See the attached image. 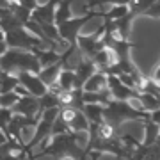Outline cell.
Listing matches in <instances>:
<instances>
[{"label":"cell","mask_w":160,"mask_h":160,"mask_svg":"<svg viewBox=\"0 0 160 160\" xmlns=\"http://www.w3.org/2000/svg\"><path fill=\"white\" fill-rule=\"evenodd\" d=\"M32 53L38 57L41 68H43V66H50V64L61 61V53H59L57 50H53V48H48V50H46V48H34Z\"/></svg>","instance_id":"7c38bea8"},{"label":"cell","mask_w":160,"mask_h":160,"mask_svg":"<svg viewBox=\"0 0 160 160\" xmlns=\"http://www.w3.org/2000/svg\"><path fill=\"white\" fill-rule=\"evenodd\" d=\"M80 133L82 132H64V133H52L50 137V144L43 148V151L38 155H32V160L43 158V157H53L57 160L59 157H64V155H69L73 157L75 160H87L89 153L84 151L82 146H78Z\"/></svg>","instance_id":"6da1fadb"},{"label":"cell","mask_w":160,"mask_h":160,"mask_svg":"<svg viewBox=\"0 0 160 160\" xmlns=\"http://www.w3.org/2000/svg\"><path fill=\"white\" fill-rule=\"evenodd\" d=\"M0 71H2V69H0Z\"/></svg>","instance_id":"d590c367"},{"label":"cell","mask_w":160,"mask_h":160,"mask_svg":"<svg viewBox=\"0 0 160 160\" xmlns=\"http://www.w3.org/2000/svg\"><path fill=\"white\" fill-rule=\"evenodd\" d=\"M7 50V45H6V39H4V32L0 30V57H2V53Z\"/></svg>","instance_id":"1f68e13d"},{"label":"cell","mask_w":160,"mask_h":160,"mask_svg":"<svg viewBox=\"0 0 160 160\" xmlns=\"http://www.w3.org/2000/svg\"><path fill=\"white\" fill-rule=\"evenodd\" d=\"M4 39H6L7 48H22V50L32 52L34 48H46V43L30 34L23 25L12 27V29L4 32Z\"/></svg>","instance_id":"277c9868"},{"label":"cell","mask_w":160,"mask_h":160,"mask_svg":"<svg viewBox=\"0 0 160 160\" xmlns=\"http://www.w3.org/2000/svg\"><path fill=\"white\" fill-rule=\"evenodd\" d=\"M73 80H75L73 68H61L55 82H57V86L62 91H68V89H73Z\"/></svg>","instance_id":"d6986e66"},{"label":"cell","mask_w":160,"mask_h":160,"mask_svg":"<svg viewBox=\"0 0 160 160\" xmlns=\"http://www.w3.org/2000/svg\"><path fill=\"white\" fill-rule=\"evenodd\" d=\"M102 155L103 153H100V151H96V149H92V151H89V157H87V158L89 160H100L102 158Z\"/></svg>","instance_id":"d6a6232c"},{"label":"cell","mask_w":160,"mask_h":160,"mask_svg":"<svg viewBox=\"0 0 160 160\" xmlns=\"http://www.w3.org/2000/svg\"><path fill=\"white\" fill-rule=\"evenodd\" d=\"M144 16H151L155 20H160V0H157L155 4H151L148 7V11L144 12Z\"/></svg>","instance_id":"83f0119b"},{"label":"cell","mask_w":160,"mask_h":160,"mask_svg":"<svg viewBox=\"0 0 160 160\" xmlns=\"http://www.w3.org/2000/svg\"><path fill=\"white\" fill-rule=\"evenodd\" d=\"M16 77H18V84L27 92H30L32 96L39 98L41 94L46 92V86L39 80L38 73H32V71H18Z\"/></svg>","instance_id":"52a82bcc"},{"label":"cell","mask_w":160,"mask_h":160,"mask_svg":"<svg viewBox=\"0 0 160 160\" xmlns=\"http://www.w3.org/2000/svg\"><path fill=\"white\" fill-rule=\"evenodd\" d=\"M57 160H75L73 157H69V155H64V157H59Z\"/></svg>","instance_id":"e575fe53"},{"label":"cell","mask_w":160,"mask_h":160,"mask_svg":"<svg viewBox=\"0 0 160 160\" xmlns=\"http://www.w3.org/2000/svg\"><path fill=\"white\" fill-rule=\"evenodd\" d=\"M119 141L123 142V146H125L130 153H133V151L141 146V142H139L133 135H130V133H123V135H119Z\"/></svg>","instance_id":"4316f807"},{"label":"cell","mask_w":160,"mask_h":160,"mask_svg":"<svg viewBox=\"0 0 160 160\" xmlns=\"http://www.w3.org/2000/svg\"><path fill=\"white\" fill-rule=\"evenodd\" d=\"M71 68H73V73H75L73 87H80V89H82V86H84V82H86V80L89 78V77H91V75L98 69V68H96V64L92 62L91 59L82 57V55H80L78 62L73 64Z\"/></svg>","instance_id":"ba28073f"},{"label":"cell","mask_w":160,"mask_h":160,"mask_svg":"<svg viewBox=\"0 0 160 160\" xmlns=\"http://www.w3.org/2000/svg\"><path fill=\"white\" fill-rule=\"evenodd\" d=\"M110 92L109 89L105 87L102 91H94V92H87V91H82V100L84 103H100V105H107V102L110 100Z\"/></svg>","instance_id":"e0dca14e"},{"label":"cell","mask_w":160,"mask_h":160,"mask_svg":"<svg viewBox=\"0 0 160 160\" xmlns=\"http://www.w3.org/2000/svg\"><path fill=\"white\" fill-rule=\"evenodd\" d=\"M11 109L14 114H22V116H27V118H34V116H38V112H41L38 96H32L29 92L18 98V102L12 105Z\"/></svg>","instance_id":"9c48e42d"},{"label":"cell","mask_w":160,"mask_h":160,"mask_svg":"<svg viewBox=\"0 0 160 160\" xmlns=\"http://www.w3.org/2000/svg\"><path fill=\"white\" fill-rule=\"evenodd\" d=\"M12 109H7V107H0V130L6 133L7 137H9V133H7V123L11 121L12 118Z\"/></svg>","instance_id":"484cf974"},{"label":"cell","mask_w":160,"mask_h":160,"mask_svg":"<svg viewBox=\"0 0 160 160\" xmlns=\"http://www.w3.org/2000/svg\"><path fill=\"white\" fill-rule=\"evenodd\" d=\"M66 126H68L69 132H87V128H89V121L86 119V116L82 114V110H77L75 116L71 118V121L66 123Z\"/></svg>","instance_id":"44dd1931"},{"label":"cell","mask_w":160,"mask_h":160,"mask_svg":"<svg viewBox=\"0 0 160 160\" xmlns=\"http://www.w3.org/2000/svg\"><path fill=\"white\" fill-rule=\"evenodd\" d=\"M157 0H130L126 6H128V12H130L133 18L137 16H144V12L148 11V7L151 4H155Z\"/></svg>","instance_id":"ffe728a7"},{"label":"cell","mask_w":160,"mask_h":160,"mask_svg":"<svg viewBox=\"0 0 160 160\" xmlns=\"http://www.w3.org/2000/svg\"><path fill=\"white\" fill-rule=\"evenodd\" d=\"M18 4H22L23 7H27V9H34L36 6H38V0H18Z\"/></svg>","instance_id":"f546056e"},{"label":"cell","mask_w":160,"mask_h":160,"mask_svg":"<svg viewBox=\"0 0 160 160\" xmlns=\"http://www.w3.org/2000/svg\"><path fill=\"white\" fill-rule=\"evenodd\" d=\"M128 12V6H112L109 11H100V16L103 20H118Z\"/></svg>","instance_id":"603a6c76"},{"label":"cell","mask_w":160,"mask_h":160,"mask_svg":"<svg viewBox=\"0 0 160 160\" xmlns=\"http://www.w3.org/2000/svg\"><path fill=\"white\" fill-rule=\"evenodd\" d=\"M0 160H22L16 153H2L0 155Z\"/></svg>","instance_id":"4dcf8cb0"},{"label":"cell","mask_w":160,"mask_h":160,"mask_svg":"<svg viewBox=\"0 0 160 160\" xmlns=\"http://www.w3.org/2000/svg\"><path fill=\"white\" fill-rule=\"evenodd\" d=\"M38 100H39V110L41 112L46 110V109H52V107H59V98L55 96V94L48 92V91H46L45 94H41Z\"/></svg>","instance_id":"cb8c5ba5"},{"label":"cell","mask_w":160,"mask_h":160,"mask_svg":"<svg viewBox=\"0 0 160 160\" xmlns=\"http://www.w3.org/2000/svg\"><path fill=\"white\" fill-rule=\"evenodd\" d=\"M103 105L100 103H84V107H82V114L86 116V119L89 123H100L103 121Z\"/></svg>","instance_id":"9a60e30c"},{"label":"cell","mask_w":160,"mask_h":160,"mask_svg":"<svg viewBox=\"0 0 160 160\" xmlns=\"http://www.w3.org/2000/svg\"><path fill=\"white\" fill-rule=\"evenodd\" d=\"M18 98H20V94H18L14 89H12V91L0 92V107H7V109H11L12 105L18 102Z\"/></svg>","instance_id":"d4e9b609"},{"label":"cell","mask_w":160,"mask_h":160,"mask_svg":"<svg viewBox=\"0 0 160 160\" xmlns=\"http://www.w3.org/2000/svg\"><path fill=\"white\" fill-rule=\"evenodd\" d=\"M103 121H107L114 130H118L125 121H144L149 119V112L142 110L139 107H133L130 102H123V100H112L110 98L107 105H103Z\"/></svg>","instance_id":"7a4b0ae2"},{"label":"cell","mask_w":160,"mask_h":160,"mask_svg":"<svg viewBox=\"0 0 160 160\" xmlns=\"http://www.w3.org/2000/svg\"><path fill=\"white\" fill-rule=\"evenodd\" d=\"M107 89H109L112 100H123V102L135 100V96L139 94L133 87L125 86V84L118 78V75H112V73H107Z\"/></svg>","instance_id":"8992f818"},{"label":"cell","mask_w":160,"mask_h":160,"mask_svg":"<svg viewBox=\"0 0 160 160\" xmlns=\"http://www.w3.org/2000/svg\"><path fill=\"white\" fill-rule=\"evenodd\" d=\"M55 6H57V0H48L46 4H38L32 9L30 16L32 20H36L38 23H53V12H55Z\"/></svg>","instance_id":"30bf717a"},{"label":"cell","mask_w":160,"mask_h":160,"mask_svg":"<svg viewBox=\"0 0 160 160\" xmlns=\"http://www.w3.org/2000/svg\"><path fill=\"white\" fill-rule=\"evenodd\" d=\"M75 0H57V6H55V12H53V23L66 22L68 18H71V4Z\"/></svg>","instance_id":"5bb4252c"},{"label":"cell","mask_w":160,"mask_h":160,"mask_svg":"<svg viewBox=\"0 0 160 160\" xmlns=\"http://www.w3.org/2000/svg\"><path fill=\"white\" fill-rule=\"evenodd\" d=\"M135 102L139 103V107L142 110H155V109H160V98L158 96H153L149 92H139L135 96Z\"/></svg>","instance_id":"2e32d148"},{"label":"cell","mask_w":160,"mask_h":160,"mask_svg":"<svg viewBox=\"0 0 160 160\" xmlns=\"http://www.w3.org/2000/svg\"><path fill=\"white\" fill-rule=\"evenodd\" d=\"M158 135H160V125L153 123L149 119H144V141H142V146H149L158 141Z\"/></svg>","instance_id":"ac0fdd59"},{"label":"cell","mask_w":160,"mask_h":160,"mask_svg":"<svg viewBox=\"0 0 160 160\" xmlns=\"http://www.w3.org/2000/svg\"><path fill=\"white\" fill-rule=\"evenodd\" d=\"M0 69L9 73H18V71L38 73L41 69V64L32 52L22 48H7L0 57Z\"/></svg>","instance_id":"3957f363"},{"label":"cell","mask_w":160,"mask_h":160,"mask_svg":"<svg viewBox=\"0 0 160 160\" xmlns=\"http://www.w3.org/2000/svg\"><path fill=\"white\" fill-rule=\"evenodd\" d=\"M61 68H62L61 61L50 64V66H43V68L38 71V77H39V80L45 84V86H48V84H52V82H55V78H57Z\"/></svg>","instance_id":"4fadbf2b"},{"label":"cell","mask_w":160,"mask_h":160,"mask_svg":"<svg viewBox=\"0 0 160 160\" xmlns=\"http://www.w3.org/2000/svg\"><path fill=\"white\" fill-rule=\"evenodd\" d=\"M6 139H7V135H6V133H4L2 130H0V144H4V142H6Z\"/></svg>","instance_id":"836d02e7"},{"label":"cell","mask_w":160,"mask_h":160,"mask_svg":"<svg viewBox=\"0 0 160 160\" xmlns=\"http://www.w3.org/2000/svg\"><path fill=\"white\" fill-rule=\"evenodd\" d=\"M102 34H103V27H100L96 32H92V34H89V36H84V34L77 36V50L80 52L82 57L91 59L96 52L102 50L103 48Z\"/></svg>","instance_id":"5b68a950"},{"label":"cell","mask_w":160,"mask_h":160,"mask_svg":"<svg viewBox=\"0 0 160 160\" xmlns=\"http://www.w3.org/2000/svg\"><path fill=\"white\" fill-rule=\"evenodd\" d=\"M105 87H107V73H103V71L96 69V71H94V73L84 82L82 91L94 92V91H102V89H105Z\"/></svg>","instance_id":"8fae6325"},{"label":"cell","mask_w":160,"mask_h":160,"mask_svg":"<svg viewBox=\"0 0 160 160\" xmlns=\"http://www.w3.org/2000/svg\"><path fill=\"white\" fill-rule=\"evenodd\" d=\"M18 87V77L16 73H9V71H0V92L12 91Z\"/></svg>","instance_id":"7402d4cb"},{"label":"cell","mask_w":160,"mask_h":160,"mask_svg":"<svg viewBox=\"0 0 160 160\" xmlns=\"http://www.w3.org/2000/svg\"><path fill=\"white\" fill-rule=\"evenodd\" d=\"M149 121H153L157 125H160V109L149 110Z\"/></svg>","instance_id":"f1b7e54d"}]
</instances>
